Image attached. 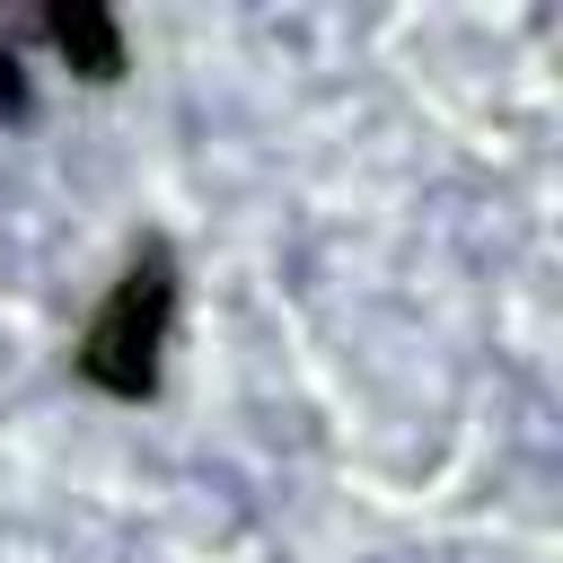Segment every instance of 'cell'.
<instances>
[{"label": "cell", "instance_id": "6da1fadb", "mask_svg": "<svg viewBox=\"0 0 563 563\" xmlns=\"http://www.w3.org/2000/svg\"><path fill=\"white\" fill-rule=\"evenodd\" d=\"M158 317H167V273H158V264H141V273L114 290V308L97 317V334H88V378H106V387L141 396V387H150Z\"/></svg>", "mask_w": 563, "mask_h": 563}]
</instances>
